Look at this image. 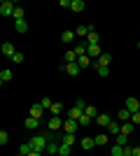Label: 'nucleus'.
Instances as JSON below:
<instances>
[{
    "label": "nucleus",
    "instance_id": "f257e3e1",
    "mask_svg": "<svg viewBox=\"0 0 140 156\" xmlns=\"http://www.w3.org/2000/svg\"><path fill=\"white\" fill-rule=\"evenodd\" d=\"M28 142H31L33 151H45V149H47V144H49V137H47V133H45V135H33Z\"/></svg>",
    "mask_w": 140,
    "mask_h": 156
},
{
    "label": "nucleus",
    "instance_id": "f03ea898",
    "mask_svg": "<svg viewBox=\"0 0 140 156\" xmlns=\"http://www.w3.org/2000/svg\"><path fill=\"white\" fill-rule=\"evenodd\" d=\"M14 9H16V5H14L12 0H2L0 2V16H12Z\"/></svg>",
    "mask_w": 140,
    "mask_h": 156
},
{
    "label": "nucleus",
    "instance_id": "7ed1b4c3",
    "mask_svg": "<svg viewBox=\"0 0 140 156\" xmlns=\"http://www.w3.org/2000/svg\"><path fill=\"white\" fill-rule=\"evenodd\" d=\"M61 68H63V72H66V75H70V77H77V75H80V63H63L61 65Z\"/></svg>",
    "mask_w": 140,
    "mask_h": 156
},
{
    "label": "nucleus",
    "instance_id": "20e7f679",
    "mask_svg": "<svg viewBox=\"0 0 140 156\" xmlns=\"http://www.w3.org/2000/svg\"><path fill=\"white\" fill-rule=\"evenodd\" d=\"M87 56L91 61H98L100 56H103V51H100V44H89L87 47Z\"/></svg>",
    "mask_w": 140,
    "mask_h": 156
},
{
    "label": "nucleus",
    "instance_id": "39448f33",
    "mask_svg": "<svg viewBox=\"0 0 140 156\" xmlns=\"http://www.w3.org/2000/svg\"><path fill=\"white\" fill-rule=\"evenodd\" d=\"M124 107H126L131 114H135V112H140V100H135L133 96L131 98H126V103H124Z\"/></svg>",
    "mask_w": 140,
    "mask_h": 156
},
{
    "label": "nucleus",
    "instance_id": "423d86ee",
    "mask_svg": "<svg viewBox=\"0 0 140 156\" xmlns=\"http://www.w3.org/2000/svg\"><path fill=\"white\" fill-rule=\"evenodd\" d=\"M110 63H112V56H110V54H103L98 61H93V68H110Z\"/></svg>",
    "mask_w": 140,
    "mask_h": 156
},
{
    "label": "nucleus",
    "instance_id": "0eeeda50",
    "mask_svg": "<svg viewBox=\"0 0 140 156\" xmlns=\"http://www.w3.org/2000/svg\"><path fill=\"white\" fill-rule=\"evenodd\" d=\"M77 121H75V119H66V121H63V133H77Z\"/></svg>",
    "mask_w": 140,
    "mask_h": 156
},
{
    "label": "nucleus",
    "instance_id": "6e6552de",
    "mask_svg": "<svg viewBox=\"0 0 140 156\" xmlns=\"http://www.w3.org/2000/svg\"><path fill=\"white\" fill-rule=\"evenodd\" d=\"M47 126H49V130H52V133H54V130H61V128H63V119H61V117H52Z\"/></svg>",
    "mask_w": 140,
    "mask_h": 156
},
{
    "label": "nucleus",
    "instance_id": "1a4fd4ad",
    "mask_svg": "<svg viewBox=\"0 0 140 156\" xmlns=\"http://www.w3.org/2000/svg\"><path fill=\"white\" fill-rule=\"evenodd\" d=\"M80 147L84 151H91L93 147H96V140H93V137H82V140H80Z\"/></svg>",
    "mask_w": 140,
    "mask_h": 156
},
{
    "label": "nucleus",
    "instance_id": "9d476101",
    "mask_svg": "<svg viewBox=\"0 0 140 156\" xmlns=\"http://www.w3.org/2000/svg\"><path fill=\"white\" fill-rule=\"evenodd\" d=\"M0 51H2V56H9V58H12L14 54H16V49H14V44H12V42H5V44L0 47Z\"/></svg>",
    "mask_w": 140,
    "mask_h": 156
},
{
    "label": "nucleus",
    "instance_id": "9b49d317",
    "mask_svg": "<svg viewBox=\"0 0 140 156\" xmlns=\"http://www.w3.org/2000/svg\"><path fill=\"white\" fill-rule=\"evenodd\" d=\"M59 140H61L63 144H70V147H73V144L77 142V135H75V133H63V135H61Z\"/></svg>",
    "mask_w": 140,
    "mask_h": 156
},
{
    "label": "nucleus",
    "instance_id": "f8f14e48",
    "mask_svg": "<svg viewBox=\"0 0 140 156\" xmlns=\"http://www.w3.org/2000/svg\"><path fill=\"white\" fill-rule=\"evenodd\" d=\"M93 140H96L98 147H105V144L110 142V133H98V135H93Z\"/></svg>",
    "mask_w": 140,
    "mask_h": 156
},
{
    "label": "nucleus",
    "instance_id": "ddd939ff",
    "mask_svg": "<svg viewBox=\"0 0 140 156\" xmlns=\"http://www.w3.org/2000/svg\"><path fill=\"white\" fill-rule=\"evenodd\" d=\"M91 30H93V26H77V28H75V35L82 40V37H87Z\"/></svg>",
    "mask_w": 140,
    "mask_h": 156
},
{
    "label": "nucleus",
    "instance_id": "4468645a",
    "mask_svg": "<svg viewBox=\"0 0 140 156\" xmlns=\"http://www.w3.org/2000/svg\"><path fill=\"white\" fill-rule=\"evenodd\" d=\"M75 37H77V35H75V30H63V33H61V42H63V44H70Z\"/></svg>",
    "mask_w": 140,
    "mask_h": 156
},
{
    "label": "nucleus",
    "instance_id": "2eb2a0df",
    "mask_svg": "<svg viewBox=\"0 0 140 156\" xmlns=\"http://www.w3.org/2000/svg\"><path fill=\"white\" fill-rule=\"evenodd\" d=\"M42 112H45V107H42L40 103L31 105V117H33V119H42Z\"/></svg>",
    "mask_w": 140,
    "mask_h": 156
},
{
    "label": "nucleus",
    "instance_id": "dca6fc26",
    "mask_svg": "<svg viewBox=\"0 0 140 156\" xmlns=\"http://www.w3.org/2000/svg\"><path fill=\"white\" fill-rule=\"evenodd\" d=\"M38 124H40V119H33V117H28L26 121H23V128H26V130H35V128H38Z\"/></svg>",
    "mask_w": 140,
    "mask_h": 156
},
{
    "label": "nucleus",
    "instance_id": "f3484780",
    "mask_svg": "<svg viewBox=\"0 0 140 156\" xmlns=\"http://www.w3.org/2000/svg\"><path fill=\"white\" fill-rule=\"evenodd\" d=\"M107 133H110V135H119V133H121V124L112 119V124L107 126Z\"/></svg>",
    "mask_w": 140,
    "mask_h": 156
},
{
    "label": "nucleus",
    "instance_id": "a211bd4d",
    "mask_svg": "<svg viewBox=\"0 0 140 156\" xmlns=\"http://www.w3.org/2000/svg\"><path fill=\"white\" fill-rule=\"evenodd\" d=\"M96 121H98V126H110L112 124V117H110V114H98V117H96Z\"/></svg>",
    "mask_w": 140,
    "mask_h": 156
},
{
    "label": "nucleus",
    "instance_id": "6ab92c4d",
    "mask_svg": "<svg viewBox=\"0 0 140 156\" xmlns=\"http://www.w3.org/2000/svg\"><path fill=\"white\" fill-rule=\"evenodd\" d=\"M59 154H61V156H73V147H70V144L59 142Z\"/></svg>",
    "mask_w": 140,
    "mask_h": 156
},
{
    "label": "nucleus",
    "instance_id": "aec40b11",
    "mask_svg": "<svg viewBox=\"0 0 140 156\" xmlns=\"http://www.w3.org/2000/svg\"><path fill=\"white\" fill-rule=\"evenodd\" d=\"M14 28H16V33H21V35H23V33L28 30V23H26V19H21V21H14Z\"/></svg>",
    "mask_w": 140,
    "mask_h": 156
},
{
    "label": "nucleus",
    "instance_id": "412c9836",
    "mask_svg": "<svg viewBox=\"0 0 140 156\" xmlns=\"http://www.w3.org/2000/svg\"><path fill=\"white\" fill-rule=\"evenodd\" d=\"M84 0H73V5H70V9H73V12H84Z\"/></svg>",
    "mask_w": 140,
    "mask_h": 156
},
{
    "label": "nucleus",
    "instance_id": "4be33fe9",
    "mask_svg": "<svg viewBox=\"0 0 140 156\" xmlns=\"http://www.w3.org/2000/svg\"><path fill=\"white\" fill-rule=\"evenodd\" d=\"M98 42H100L98 33H96V30H91V33L87 35V44H98Z\"/></svg>",
    "mask_w": 140,
    "mask_h": 156
},
{
    "label": "nucleus",
    "instance_id": "5701e85b",
    "mask_svg": "<svg viewBox=\"0 0 140 156\" xmlns=\"http://www.w3.org/2000/svg\"><path fill=\"white\" fill-rule=\"evenodd\" d=\"M117 121H131V112L124 107V110H119V114H117Z\"/></svg>",
    "mask_w": 140,
    "mask_h": 156
},
{
    "label": "nucleus",
    "instance_id": "b1692460",
    "mask_svg": "<svg viewBox=\"0 0 140 156\" xmlns=\"http://www.w3.org/2000/svg\"><path fill=\"white\" fill-rule=\"evenodd\" d=\"M63 61H66V63H77V54H75V49H70V51H66V56H63Z\"/></svg>",
    "mask_w": 140,
    "mask_h": 156
},
{
    "label": "nucleus",
    "instance_id": "393cba45",
    "mask_svg": "<svg viewBox=\"0 0 140 156\" xmlns=\"http://www.w3.org/2000/svg\"><path fill=\"white\" fill-rule=\"evenodd\" d=\"M33 151V147H31V142H21V147H19V154L21 156H28Z\"/></svg>",
    "mask_w": 140,
    "mask_h": 156
},
{
    "label": "nucleus",
    "instance_id": "a878e982",
    "mask_svg": "<svg viewBox=\"0 0 140 156\" xmlns=\"http://www.w3.org/2000/svg\"><path fill=\"white\" fill-rule=\"evenodd\" d=\"M110 156H126V154H124V147H121V144H112Z\"/></svg>",
    "mask_w": 140,
    "mask_h": 156
},
{
    "label": "nucleus",
    "instance_id": "bb28decb",
    "mask_svg": "<svg viewBox=\"0 0 140 156\" xmlns=\"http://www.w3.org/2000/svg\"><path fill=\"white\" fill-rule=\"evenodd\" d=\"M12 77H14L12 70H7V68H5V70H0V82H2V84H5V82H9Z\"/></svg>",
    "mask_w": 140,
    "mask_h": 156
},
{
    "label": "nucleus",
    "instance_id": "cd10ccee",
    "mask_svg": "<svg viewBox=\"0 0 140 156\" xmlns=\"http://www.w3.org/2000/svg\"><path fill=\"white\" fill-rule=\"evenodd\" d=\"M47 154H54V156H56V154H59V142H54V140H52V142H49V144H47Z\"/></svg>",
    "mask_w": 140,
    "mask_h": 156
},
{
    "label": "nucleus",
    "instance_id": "c85d7f7f",
    "mask_svg": "<svg viewBox=\"0 0 140 156\" xmlns=\"http://www.w3.org/2000/svg\"><path fill=\"white\" fill-rule=\"evenodd\" d=\"M49 112H52V117H61V112H63V105H61V103H54Z\"/></svg>",
    "mask_w": 140,
    "mask_h": 156
},
{
    "label": "nucleus",
    "instance_id": "c756f323",
    "mask_svg": "<svg viewBox=\"0 0 140 156\" xmlns=\"http://www.w3.org/2000/svg\"><path fill=\"white\" fill-rule=\"evenodd\" d=\"M77 63H80V68H89V65H93V61L89 58V56H80V58H77Z\"/></svg>",
    "mask_w": 140,
    "mask_h": 156
},
{
    "label": "nucleus",
    "instance_id": "7c9ffc66",
    "mask_svg": "<svg viewBox=\"0 0 140 156\" xmlns=\"http://www.w3.org/2000/svg\"><path fill=\"white\" fill-rule=\"evenodd\" d=\"M82 114H84V112H82V110H77V107H73V110L68 112V117H70V119H75V121H80V117H82Z\"/></svg>",
    "mask_w": 140,
    "mask_h": 156
},
{
    "label": "nucleus",
    "instance_id": "2f4dec72",
    "mask_svg": "<svg viewBox=\"0 0 140 156\" xmlns=\"http://www.w3.org/2000/svg\"><path fill=\"white\" fill-rule=\"evenodd\" d=\"M121 133H124V135H131V133H133V124H131V121L121 124Z\"/></svg>",
    "mask_w": 140,
    "mask_h": 156
},
{
    "label": "nucleus",
    "instance_id": "473e14b6",
    "mask_svg": "<svg viewBox=\"0 0 140 156\" xmlns=\"http://www.w3.org/2000/svg\"><path fill=\"white\" fill-rule=\"evenodd\" d=\"M84 114H87V117H91V119H96V117H98V110H96V107H91V105H87Z\"/></svg>",
    "mask_w": 140,
    "mask_h": 156
},
{
    "label": "nucleus",
    "instance_id": "72a5a7b5",
    "mask_svg": "<svg viewBox=\"0 0 140 156\" xmlns=\"http://www.w3.org/2000/svg\"><path fill=\"white\" fill-rule=\"evenodd\" d=\"M114 144H121V147H126V144H128V135L119 133V135H117V142H114Z\"/></svg>",
    "mask_w": 140,
    "mask_h": 156
},
{
    "label": "nucleus",
    "instance_id": "f704fd0d",
    "mask_svg": "<svg viewBox=\"0 0 140 156\" xmlns=\"http://www.w3.org/2000/svg\"><path fill=\"white\" fill-rule=\"evenodd\" d=\"M91 121H93L91 117H87V114H82V117H80V121H77V124H80V126H89V124H91Z\"/></svg>",
    "mask_w": 140,
    "mask_h": 156
},
{
    "label": "nucleus",
    "instance_id": "c9c22d12",
    "mask_svg": "<svg viewBox=\"0 0 140 156\" xmlns=\"http://www.w3.org/2000/svg\"><path fill=\"white\" fill-rule=\"evenodd\" d=\"M42 107H45V110H52V105H54V100H52V98H42Z\"/></svg>",
    "mask_w": 140,
    "mask_h": 156
},
{
    "label": "nucleus",
    "instance_id": "e433bc0d",
    "mask_svg": "<svg viewBox=\"0 0 140 156\" xmlns=\"http://www.w3.org/2000/svg\"><path fill=\"white\" fill-rule=\"evenodd\" d=\"M7 140H9V135H7V130H0V144H2V147L7 144Z\"/></svg>",
    "mask_w": 140,
    "mask_h": 156
},
{
    "label": "nucleus",
    "instance_id": "4c0bfd02",
    "mask_svg": "<svg viewBox=\"0 0 140 156\" xmlns=\"http://www.w3.org/2000/svg\"><path fill=\"white\" fill-rule=\"evenodd\" d=\"M75 107L84 112V110H87V103H84V100H82V98H80V100H75Z\"/></svg>",
    "mask_w": 140,
    "mask_h": 156
},
{
    "label": "nucleus",
    "instance_id": "58836bf2",
    "mask_svg": "<svg viewBox=\"0 0 140 156\" xmlns=\"http://www.w3.org/2000/svg\"><path fill=\"white\" fill-rule=\"evenodd\" d=\"M98 70V77H107L110 75V68H96Z\"/></svg>",
    "mask_w": 140,
    "mask_h": 156
},
{
    "label": "nucleus",
    "instance_id": "ea45409f",
    "mask_svg": "<svg viewBox=\"0 0 140 156\" xmlns=\"http://www.w3.org/2000/svg\"><path fill=\"white\" fill-rule=\"evenodd\" d=\"M12 61H14V63H23V54H21V51H16V54L12 56Z\"/></svg>",
    "mask_w": 140,
    "mask_h": 156
},
{
    "label": "nucleus",
    "instance_id": "a19ab883",
    "mask_svg": "<svg viewBox=\"0 0 140 156\" xmlns=\"http://www.w3.org/2000/svg\"><path fill=\"white\" fill-rule=\"evenodd\" d=\"M131 124H133V126H138V124H140V112H135V114H131Z\"/></svg>",
    "mask_w": 140,
    "mask_h": 156
},
{
    "label": "nucleus",
    "instance_id": "79ce46f5",
    "mask_svg": "<svg viewBox=\"0 0 140 156\" xmlns=\"http://www.w3.org/2000/svg\"><path fill=\"white\" fill-rule=\"evenodd\" d=\"M133 156H140V147H133Z\"/></svg>",
    "mask_w": 140,
    "mask_h": 156
},
{
    "label": "nucleus",
    "instance_id": "37998d69",
    "mask_svg": "<svg viewBox=\"0 0 140 156\" xmlns=\"http://www.w3.org/2000/svg\"><path fill=\"white\" fill-rule=\"evenodd\" d=\"M28 156H42V151H31Z\"/></svg>",
    "mask_w": 140,
    "mask_h": 156
},
{
    "label": "nucleus",
    "instance_id": "c03bdc74",
    "mask_svg": "<svg viewBox=\"0 0 140 156\" xmlns=\"http://www.w3.org/2000/svg\"><path fill=\"white\" fill-rule=\"evenodd\" d=\"M138 49H140V40H138Z\"/></svg>",
    "mask_w": 140,
    "mask_h": 156
},
{
    "label": "nucleus",
    "instance_id": "a18cd8bd",
    "mask_svg": "<svg viewBox=\"0 0 140 156\" xmlns=\"http://www.w3.org/2000/svg\"><path fill=\"white\" fill-rule=\"evenodd\" d=\"M56 156H61V154H56Z\"/></svg>",
    "mask_w": 140,
    "mask_h": 156
}]
</instances>
